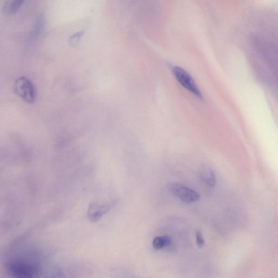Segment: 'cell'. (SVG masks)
<instances>
[{"instance_id":"6","label":"cell","mask_w":278,"mask_h":278,"mask_svg":"<svg viewBox=\"0 0 278 278\" xmlns=\"http://www.w3.org/2000/svg\"><path fill=\"white\" fill-rule=\"evenodd\" d=\"M199 177L200 179L210 188H213L216 184V176L213 170L208 165L201 166L199 169Z\"/></svg>"},{"instance_id":"5","label":"cell","mask_w":278,"mask_h":278,"mask_svg":"<svg viewBox=\"0 0 278 278\" xmlns=\"http://www.w3.org/2000/svg\"><path fill=\"white\" fill-rule=\"evenodd\" d=\"M114 205V203L101 204L93 203L89 207L88 210V219L91 222H97L107 214Z\"/></svg>"},{"instance_id":"12","label":"cell","mask_w":278,"mask_h":278,"mask_svg":"<svg viewBox=\"0 0 278 278\" xmlns=\"http://www.w3.org/2000/svg\"><path fill=\"white\" fill-rule=\"evenodd\" d=\"M196 242L197 246L201 249L204 245V241L203 236L200 231H197L196 233Z\"/></svg>"},{"instance_id":"3","label":"cell","mask_w":278,"mask_h":278,"mask_svg":"<svg viewBox=\"0 0 278 278\" xmlns=\"http://www.w3.org/2000/svg\"><path fill=\"white\" fill-rule=\"evenodd\" d=\"M167 187L172 194L185 203H194L200 199L198 193L179 182H170Z\"/></svg>"},{"instance_id":"4","label":"cell","mask_w":278,"mask_h":278,"mask_svg":"<svg viewBox=\"0 0 278 278\" xmlns=\"http://www.w3.org/2000/svg\"><path fill=\"white\" fill-rule=\"evenodd\" d=\"M172 70L175 78L182 87L197 98L202 99L203 98L201 90L197 87L193 77L186 71L179 67H174Z\"/></svg>"},{"instance_id":"1","label":"cell","mask_w":278,"mask_h":278,"mask_svg":"<svg viewBox=\"0 0 278 278\" xmlns=\"http://www.w3.org/2000/svg\"><path fill=\"white\" fill-rule=\"evenodd\" d=\"M7 269L13 278H40L42 273L41 267L37 262L23 259L9 261Z\"/></svg>"},{"instance_id":"10","label":"cell","mask_w":278,"mask_h":278,"mask_svg":"<svg viewBox=\"0 0 278 278\" xmlns=\"http://www.w3.org/2000/svg\"><path fill=\"white\" fill-rule=\"evenodd\" d=\"M84 30H81L72 35L69 39V43L71 47H75L78 44L80 39L83 36Z\"/></svg>"},{"instance_id":"2","label":"cell","mask_w":278,"mask_h":278,"mask_svg":"<svg viewBox=\"0 0 278 278\" xmlns=\"http://www.w3.org/2000/svg\"><path fill=\"white\" fill-rule=\"evenodd\" d=\"M13 90L25 102L33 104L36 100V89L31 80L26 77H20L15 80Z\"/></svg>"},{"instance_id":"8","label":"cell","mask_w":278,"mask_h":278,"mask_svg":"<svg viewBox=\"0 0 278 278\" xmlns=\"http://www.w3.org/2000/svg\"><path fill=\"white\" fill-rule=\"evenodd\" d=\"M24 1L22 0H15L7 2L3 7L4 13L8 15H12L16 13L24 3Z\"/></svg>"},{"instance_id":"11","label":"cell","mask_w":278,"mask_h":278,"mask_svg":"<svg viewBox=\"0 0 278 278\" xmlns=\"http://www.w3.org/2000/svg\"><path fill=\"white\" fill-rule=\"evenodd\" d=\"M43 278H65V277L61 270L55 267L50 271Z\"/></svg>"},{"instance_id":"7","label":"cell","mask_w":278,"mask_h":278,"mask_svg":"<svg viewBox=\"0 0 278 278\" xmlns=\"http://www.w3.org/2000/svg\"><path fill=\"white\" fill-rule=\"evenodd\" d=\"M45 26V19L43 15H41L35 22L31 34H30V39H31V41H34L40 36V34L43 33Z\"/></svg>"},{"instance_id":"9","label":"cell","mask_w":278,"mask_h":278,"mask_svg":"<svg viewBox=\"0 0 278 278\" xmlns=\"http://www.w3.org/2000/svg\"><path fill=\"white\" fill-rule=\"evenodd\" d=\"M171 244L170 237L168 236H161L154 239L152 245L155 250H161L164 247H169Z\"/></svg>"}]
</instances>
